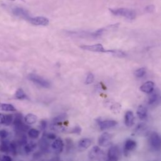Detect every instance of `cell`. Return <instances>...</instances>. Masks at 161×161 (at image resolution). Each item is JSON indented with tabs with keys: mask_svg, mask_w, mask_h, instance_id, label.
Listing matches in <instances>:
<instances>
[{
	"mask_svg": "<svg viewBox=\"0 0 161 161\" xmlns=\"http://www.w3.org/2000/svg\"><path fill=\"white\" fill-rule=\"evenodd\" d=\"M109 10L115 16H123L130 20H133L136 17V13L135 11H134L133 9L121 8L110 9Z\"/></svg>",
	"mask_w": 161,
	"mask_h": 161,
	"instance_id": "cell-1",
	"label": "cell"
},
{
	"mask_svg": "<svg viewBox=\"0 0 161 161\" xmlns=\"http://www.w3.org/2000/svg\"><path fill=\"white\" fill-rule=\"evenodd\" d=\"M28 79L31 81H33L34 83L41 86L43 88H50V84L47 80H46L45 79H43L42 77H40L35 74H30L28 76Z\"/></svg>",
	"mask_w": 161,
	"mask_h": 161,
	"instance_id": "cell-2",
	"label": "cell"
},
{
	"mask_svg": "<svg viewBox=\"0 0 161 161\" xmlns=\"http://www.w3.org/2000/svg\"><path fill=\"white\" fill-rule=\"evenodd\" d=\"M149 142H150V146L151 147L155 150V151H159L161 149V137L156 132H153L149 138Z\"/></svg>",
	"mask_w": 161,
	"mask_h": 161,
	"instance_id": "cell-3",
	"label": "cell"
},
{
	"mask_svg": "<svg viewBox=\"0 0 161 161\" xmlns=\"http://www.w3.org/2000/svg\"><path fill=\"white\" fill-rule=\"evenodd\" d=\"M89 159L91 160H103L104 159V154L102 150L98 146H94L88 153Z\"/></svg>",
	"mask_w": 161,
	"mask_h": 161,
	"instance_id": "cell-4",
	"label": "cell"
},
{
	"mask_svg": "<svg viewBox=\"0 0 161 161\" xmlns=\"http://www.w3.org/2000/svg\"><path fill=\"white\" fill-rule=\"evenodd\" d=\"M83 50L92 52H98V53H108L110 50H105L102 45L98 43L93 45H82L80 47Z\"/></svg>",
	"mask_w": 161,
	"mask_h": 161,
	"instance_id": "cell-5",
	"label": "cell"
},
{
	"mask_svg": "<svg viewBox=\"0 0 161 161\" xmlns=\"http://www.w3.org/2000/svg\"><path fill=\"white\" fill-rule=\"evenodd\" d=\"M28 21L35 26H47L49 24V19L43 16L30 17Z\"/></svg>",
	"mask_w": 161,
	"mask_h": 161,
	"instance_id": "cell-6",
	"label": "cell"
},
{
	"mask_svg": "<svg viewBox=\"0 0 161 161\" xmlns=\"http://www.w3.org/2000/svg\"><path fill=\"white\" fill-rule=\"evenodd\" d=\"M97 122L100 127V130H105L114 127L117 125V122L114 120H97Z\"/></svg>",
	"mask_w": 161,
	"mask_h": 161,
	"instance_id": "cell-7",
	"label": "cell"
},
{
	"mask_svg": "<svg viewBox=\"0 0 161 161\" xmlns=\"http://www.w3.org/2000/svg\"><path fill=\"white\" fill-rule=\"evenodd\" d=\"M120 153L117 146H112L108 151V160L109 161H118L120 158Z\"/></svg>",
	"mask_w": 161,
	"mask_h": 161,
	"instance_id": "cell-8",
	"label": "cell"
},
{
	"mask_svg": "<svg viewBox=\"0 0 161 161\" xmlns=\"http://www.w3.org/2000/svg\"><path fill=\"white\" fill-rule=\"evenodd\" d=\"M12 13L14 15L26 20H29L31 17L28 12L21 8H14L12 9Z\"/></svg>",
	"mask_w": 161,
	"mask_h": 161,
	"instance_id": "cell-9",
	"label": "cell"
},
{
	"mask_svg": "<svg viewBox=\"0 0 161 161\" xmlns=\"http://www.w3.org/2000/svg\"><path fill=\"white\" fill-rule=\"evenodd\" d=\"M111 142V136L107 132L102 134L98 139V144L102 147H107Z\"/></svg>",
	"mask_w": 161,
	"mask_h": 161,
	"instance_id": "cell-10",
	"label": "cell"
},
{
	"mask_svg": "<svg viewBox=\"0 0 161 161\" xmlns=\"http://www.w3.org/2000/svg\"><path fill=\"white\" fill-rule=\"evenodd\" d=\"M52 148L55 152L56 154H59L61 153L64 149V143L63 141L60 139H55L53 143L52 144Z\"/></svg>",
	"mask_w": 161,
	"mask_h": 161,
	"instance_id": "cell-11",
	"label": "cell"
},
{
	"mask_svg": "<svg viewBox=\"0 0 161 161\" xmlns=\"http://www.w3.org/2000/svg\"><path fill=\"white\" fill-rule=\"evenodd\" d=\"M154 86H155V84L153 81H148L144 83V84H142V85L140 88V90L144 93H151L153 92L154 89Z\"/></svg>",
	"mask_w": 161,
	"mask_h": 161,
	"instance_id": "cell-12",
	"label": "cell"
},
{
	"mask_svg": "<svg viewBox=\"0 0 161 161\" xmlns=\"http://www.w3.org/2000/svg\"><path fill=\"white\" fill-rule=\"evenodd\" d=\"M48 139L47 137L46 134L45 136V134L43 135V136L42 137V138L41 139L40 141V147L42 149V151L45 152V153H47L49 151L50 149V144L48 142Z\"/></svg>",
	"mask_w": 161,
	"mask_h": 161,
	"instance_id": "cell-13",
	"label": "cell"
},
{
	"mask_svg": "<svg viewBox=\"0 0 161 161\" xmlns=\"http://www.w3.org/2000/svg\"><path fill=\"white\" fill-rule=\"evenodd\" d=\"M134 115L132 111H127L125 115V124L127 127H131L134 124Z\"/></svg>",
	"mask_w": 161,
	"mask_h": 161,
	"instance_id": "cell-14",
	"label": "cell"
},
{
	"mask_svg": "<svg viewBox=\"0 0 161 161\" xmlns=\"http://www.w3.org/2000/svg\"><path fill=\"white\" fill-rule=\"evenodd\" d=\"M137 146V143L135 141L132 139H129L127 140L125 143V146H124V151L125 153L127 154L128 153L133 151Z\"/></svg>",
	"mask_w": 161,
	"mask_h": 161,
	"instance_id": "cell-15",
	"label": "cell"
},
{
	"mask_svg": "<svg viewBox=\"0 0 161 161\" xmlns=\"http://www.w3.org/2000/svg\"><path fill=\"white\" fill-rule=\"evenodd\" d=\"M137 114L141 120H145L147 117V110L144 106L140 105L138 107Z\"/></svg>",
	"mask_w": 161,
	"mask_h": 161,
	"instance_id": "cell-16",
	"label": "cell"
},
{
	"mask_svg": "<svg viewBox=\"0 0 161 161\" xmlns=\"http://www.w3.org/2000/svg\"><path fill=\"white\" fill-rule=\"evenodd\" d=\"M92 144V141L89 139H82L79 142V147L81 150H85L88 149Z\"/></svg>",
	"mask_w": 161,
	"mask_h": 161,
	"instance_id": "cell-17",
	"label": "cell"
},
{
	"mask_svg": "<svg viewBox=\"0 0 161 161\" xmlns=\"http://www.w3.org/2000/svg\"><path fill=\"white\" fill-rule=\"evenodd\" d=\"M37 116L33 114H28L26 115L25 118V121L27 124L31 125L35 124L37 120Z\"/></svg>",
	"mask_w": 161,
	"mask_h": 161,
	"instance_id": "cell-18",
	"label": "cell"
},
{
	"mask_svg": "<svg viewBox=\"0 0 161 161\" xmlns=\"http://www.w3.org/2000/svg\"><path fill=\"white\" fill-rule=\"evenodd\" d=\"M9 142L7 140L3 139L1 141V143L0 144V151L2 153H9Z\"/></svg>",
	"mask_w": 161,
	"mask_h": 161,
	"instance_id": "cell-19",
	"label": "cell"
},
{
	"mask_svg": "<svg viewBox=\"0 0 161 161\" xmlns=\"http://www.w3.org/2000/svg\"><path fill=\"white\" fill-rule=\"evenodd\" d=\"M0 109L3 111L6 112H14L16 110L14 106L9 103H0Z\"/></svg>",
	"mask_w": 161,
	"mask_h": 161,
	"instance_id": "cell-20",
	"label": "cell"
},
{
	"mask_svg": "<svg viewBox=\"0 0 161 161\" xmlns=\"http://www.w3.org/2000/svg\"><path fill=\"white\" fill-rule=\"evenodd\" d=\"M14 129L16 131H18V132H26V130L30 129V127L27 125H25L23 122L18 125H15L14 126Z\"/></svg>",
	"mask_w": 161,
	"mask_h": 161,
	"instance_id": "cell-21",
	"label": "cell"
},
{
	"mask_svg": "<svg viewBox=\"0 0 161 161\" xmlns=\"http://www.w3.org/2000/svg\"><path fill=\"white\" fill-rule=\"evenodd\" d=\"M36 147V144L33 143V142H30L29 144H26V145H25V147H24V150L25 152L28 154L30 153H31Z\"/></svg>",
	"mask_w": 161,
	"mask_h": 161,
	"instance_id": "cell-22",
	"label": "cell"
},
{
	"mask_svg": "<svg viewBox=\"0 0 161 161\" xmlns=\"http://www.w3.org/2000/svg\"><path fill=\"white\" fill-rule=\"evenodd\" d=\"M67 119V114H60L57 117H55L53 120V124H60V122H63L64 120H65Z\"/></svg>",
	"mask_w": 161,
	"mask_h": 161,
	"instance_id": "cell-23",
	"label": "cell"
},
{
	"mask_svg": "<svg viewBox=\"0 0 161 161\" xmlns=\"http://www.w3.org/2000/svg\"><path fill=\"white\" fill-rule=\"evenodd\" d=\"M14 96L16 99H19V100H23L26 98V94L25 93L24 91L21 88H19L16 90Z\"/></svg>",
	"mask_w": 161,
	"mask_h": 161,
	"instance_id": "cell-24",
	"label": "cell"
},
{
	"mask_svg": "<svg viewBox=\"0 0 161 161\" xmlns=\"http://www.w3.org/2000/svg\"><path fill=\"white\" fill-rule=\"evenodd\" d=\"M23 123V116L21 114L18 113L14 115V117L13 119V125L14 126L18 125L20 124Z\"/></svg>",
	"mask_w": 161,
	"mask_h": 161,
	"instance_id": "cell-25",
	"label": "cell"
},
{
	"mask_svg": "<svg viewBox=\"0 0 161 161\" xmlns=\"http://www.w3.org/2000/svg\"><path fill=\"white\" fill-rule=\"evenodd\" d=\"M146 125L144 124H139L136 128V133H137L138 134H145L147 131V128Z\"/></svg>",
	"mask_w": 161,
	"mask_h": 161,
	"instance_id": "cell-26",
	"label": "cell"
},
{
	"mask_svg": "<svg viewBox=\"0 0 161 161\" xmlns=\"http://www.w3.org/2000/svg\"><path fill=\"white\" fill-rule=\"evenodd\" d=\"M28 134L31 139H36L40 136V131L35 129H31L29 130Z\"/></svg>",
	"mask_w": 161,
	"mask_h": 161,
	"instance_id": "cell-27",
	"label": "cell"
},
{
	"mask_svg": "<svg viewBox=\"0 0 161 161\" xmlns=\"http://www.w3.org/2000/svg\"><path fill=\"white\" fill-rule=\"evenodd\" d=\"M146 70L145 68H140L136 70L134 72L135 75L139 78L143 77L146 75Z\"/></svg>",
	"mask_w": 161,
	"mask_h": 161,
	"instance_id": "cell-28",
	"label": "cell"
},
{
	"mask_svg": "<svg viewBox=\"0 0 161 161\" xmlns=\"http://www.w3.org/2000/svg\"><path fill=\"white\" fill-rule=\"evenodd\" d=\"M159 100V95L157 93L152 94L149 98V105H153L158 100Z\"/></svg>",
	"mask_w": 161,
	"mask_h": 161,
	"instance_id": "cell-29",
	"label": "cell"
},
{
	"mask_svg": "<svg viewBox=\"0 0 161 161\" xmlns=\"http://www.w3.org/2000/svg\"><path fill=\"white\" fill-rule=\"evenodd\" d=\"M110 53L112 55H114V56L119 57V58H123L126 56V55L124 52H123L121 50H112V52Z\"/></svg>",
	"mask_w": 161,
	"mask_h": 161,
	"instance_id": "cell-30",
	"label": "cell"
},
{
	"mask_svg": "<svg viewBox=\"0 0 161 161\" xmlns=\"http://www.w3.org/2000/svg\"><path fill=\"white\" fill-rule=\"evenodd\" d=\"M13 122V115H4V124L6 125H10Z\"/></svg>",
	"mask_w": 161,
	"mask_h": 161,
	"instance_id": "cell-31",
	"label": "cell"
},
{
	"mask_svg": "<svg viewBox=\"0 0 161 161\" xmlns=\"http://www.w3.org/2000/svg\"><path fill=\"white\" fill-rule=\"evenodd\" d=\"M81 132V128L80 126H76L72 129H68L67 133H72V134H80Z\"/></svg>",
	"mask_w": 161,
	"mask_h": 161,
	"instance_id": "cell-32",
	"label": "cell"
},
{
	"mask_svg": "<svg viewBox=\"0 0 161 161\" xmlns=\"http://www.w3.org/2000/svg\"><path fill=\"white\" fill-rule=\"evenodd\" d=\"M18 143L19 146H25L27 144V138L25 134H22L18 140Z\"/></svg>",
	"mask_w": 161,
	"mask_h": 161,
	"instance_id": "cell-33",
	"label": "cell"
},
{
	"mask_svg": "<svg viewBox=\"0 0 161 161\" xmlns=\"http://www.w3.org/2000/svg\"><path fill=\"white\" fill-rule=\"evenodd\" d=\"M9 153H10L12 155L15 156L16 154V145L13 142H10L9 146Z\"/></svg>",
	"mask_w": 161,
	"mask_h": 161,
	"instance_id": "cell-34",
	"label": "cell"
},
{
	"mask_svg": "<svg viewBox=\"0 0 161 161\" xmlns=\"http://www.w3.org/2000/svg\"><path fill=\"white\" fill-rule=\"evenodd\" d=\"M93 81H94V75L92 73H89L85 80V84L86 85L91 84L93 82Z\"/></svg>",
	"mask_w": 161,
	"mask_h": 161,
	"instance_id": "cell-35",
	"label": "cell"
},
{
	"mask_svg": "<svg viewBox=\"0 0 161 161\" xmlns=\"http://www.w3.org/2000/svg\"><path fill=\"white\" fill-rule=\"evenodd\" d=\"M8 136V132L5 130H0V139L1 140L5 139Z\"/></svg>",
	"mask_w": 161,
	"mask_h": 161,
	"instance_id": "cell-36",
	"label": "cell"
},
{
	"mask_svg": "<svg viewBox=\"0 0 161 161\" xmlns=\"http://www.w3.org/2000/svg\"><path fill=\"white\" fill-rule=\"evenodd\" d=\"M47 127V122L45 120H42L40 122V129L42 130H45Z\"/></svg>",
	"mask_w": 161,
	"mask_h": 161,
	"instance_id": "cell-37",
	"label": "cell"
},
{
	"mask_svg": "<svg viewBox=\"0 0 161 161\" xmlns=\"http://www.w3.org/2000/svg\"><path fill=\"white\" fill-rule=\"evenodd\" d=\"M46 136L49 140H55L56 139V136L52 133L47 134H46Z\"/></svg>",
	"mask_w": 161,
	"mask_h": 161,
	"instance_id": "cell-38",
	"label": "cell"
},
{
	"mask_svg": "<svg viewBox=\"0 0 161 161\" xmlns=\"http://www.w3.org/2000/svg\"><path fill=\"white\" fill-rule=\"evenodd\" d=\"M4 122V115L0 114V124H3Z\"/></svg>",
	"mask_w": 161,
	"mask_h": 161,
	"instance_id": "cell-39",
	"label": "cell"
},
{
	"mask_svg": "<svg viewBox=\"0 0 161 161\" xmlns=\"http://www.w3.org/2000/svg\"><path fill=\"white\" fill-rule=\"evenodd\" d=\"M2 161H12V159L10 157L8 156H4L3 157Z\"/></svg>",
	"mask_w": 161,
	"mask_h": 161,
	"instance_id": "cell-40",
	"label": "cell"
},
{
	"mask_svg": "<svg viewBox=\"0 0 161 161\" xmlns=\"http://www.w3.org/2000/svg\"><path fill=\"white\" fill-rule=\"evenodd\" d=\"M147 11H151V10H154V6L153 5H150L147 8H146Z\"/></svg>",
	"mask_w": 161,
	"mask_h": 161,
	"instance_id": "cell-41",
	"label": "cell"
},
{
	"mask_svg": "<svg viewBox=\"0 0 161 161\" xmlns=\"http://www.w3.org/2000/svg\"><path fill=\"white\" fill-rule=\"evenodd\" d=\"M10 1H15V0H10ZM21 1H23V0H21Z\"/></svg>",
	"mask_w": 161,
	"mask_h": 161,
	"instance_id": "cell-42",
	"label": "cell"
},
{
	"mask_svg": "<svg viewBox=\"0 0 161 161\" xmlns=\"http://www.w3.org/2000/svg\"><path fill=\"white\" fill-rule=\"evenodd\" d=\"M0 159H1V158H0Z\"/></svg>",
	"mask_w": 161,
	"mask_h": 161,
	"instance_id": "cell-43",
	"label": "cell"
}]
</instances>
